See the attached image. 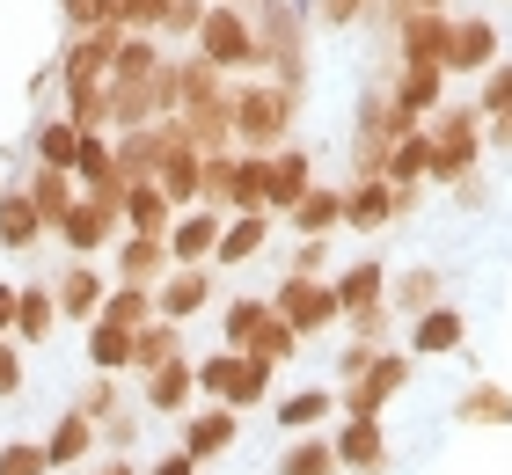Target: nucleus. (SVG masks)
I'll return each mask as SVG.
<instances>
[{"label": "nucleus", "mask_w": 512, "mask_h": 475, "mask_svg": "<svg viewBox=\"0 0 512 475\" xmlns=\"http://www.w3.org/2000/svg\"><path fill=\"white\" fill-rule=\"evenodd\" d=\"M293 110H300V88H286V81H242V88H227V125H235V147L242 154L286 147Z\"/></svg>", "instance_id": "1"}, {"label": "nucleus", "mask_w": 512, "mask_h": 475, "mask_svg": "<svg viewBox=\"0 0 512 475\" xmlns=\"http://www.w3.org/2000/svg\"><path fill=\"white\" fill-rule=\"evenodd\" d=\"M191 37H198L205 66H220V74H256V22L235 8V0H205Z\"/></svg>", "instance_id": "2"}, {"label": "nucleus", "mask_w": 512, "mask_h": 475, "mask_svg": "<svg viewBox=\"0 0 512 475\" xmlns=\"http://www.w3.org/2000/svg\"><path fill=\"white\" fill-rule=\"evenodd\" d=\"M425 139H432L425 183H461V176H476V154H483V117H476V110H432V117H425Z\"/></svg>", "instance_id": "3"}, {"label": "nucleus", "mask_w": 512, "mask_h": 475, "mask_svg": "<svg viewBox=\"0 0 512 475\" xmlns=\"http://www.w3.org/2000/svg\"><path fill=\"white\" fill-rule=\"evenodd\" d=\"M410 373H417V351H388V344H381L374 366L352 373V380L337 388V410H344V417H388V402L410 388Z\"/></svg>", "instance_id": "4"}, {"label": "nucleus", "mask_w": 512, "mask_h": 475, "mask_svg": "<svg viewBox=\"0 0 512 475\" xmlns=\"http://www.w3.org/2000/svg\"><path fill=\"white\" fill-rule=\"evenodd\" d=\"M191 373H198V388L213 395V402H227V410H256V402L271 395V373L256 366L249 351H235V344L213 351V359H198Z\"/></svg>", "instance_id": "5"}, {"label": "nucleus", "mask_w": 512, "mask_h": 475, "mask_svg": "<svg viewBox=\"0 0 512 475\" xmlns=\"http://www.w3.org/2000/svg\"><path fill=\"white\" fill-rule=\"evenodd\" d=\"M271 315H286V322L300 329V344H308V337H330L344 307H337V293H330V278H300V271H286V278L271 285Z\"/></svg>", "instance_id": "6"}, {"label": "nucleus", "mask_w": 512, "mask_h": 475, "mask_svg": "<svg viewBox=\"0 0 512 475\" xmlns=\"http://www.w3.org/2000/svg\"><path fill=\"white\" fill-rule=\"evenodd\" d=\"M330 454H337V475H388L395 468V446H388L381 417H337Z\"/></svg>", "instance_id": "7"}, {"label": "nucleus", "mask_w": 512, "mask_h": 475, "mask_svg": "<svg viewBox=\"0 0 512 475\" xmlns=\"http://www.w3.org/2000/svg\"><path fill=\"white\" fill-rule=\"evenodd\" d=\"M417 190H395L388 176H352L344 183V234H388V220H403Z\"/></svg>", "instance_id": "8"}, {"label": "nucleus", "mask_w": 512, "mask_h": 475, "mask_svg": "<svg viewBox=\"0 0 512 475\" xmlns=\"http://www.w3.org/2000/svg\"><path fill=\"white\" fill-rule=\"evenodd\" d=\"M52 234H59L74 256H103L110 242H118V205H103V198H88V190H81V198L52 220Z\"/></svg>", "instance_id": "9"}, {"label": "nucleus", "mask_w": 512, "mask_h": 475, "mask_svg": "<svg viewBox=\"0 0 512 475\" xmlns=\"http://www.w3.org/2000/svg\"><path fill=\"white\" fill-rule=\"evenodd\" d=\"M256 66H278V81L300 88V22L286 0H264V15H256Z\"/></svg>", "instance_id": "10"}, {"label": "nucleus", "mask_w": 512, "mask_h": 475, "mask_svg": "<svg viewBox=\"0 0 512 475\" xmlns=\"http://www.w3.org/2000/svg\"><path fill=\"white\" fill-rule=\"evenodd\" d=\"M447 30H454L447 8H410L395 22V66H439L447 59Z\"/></svg>", "instance_id": "11"}, {"label": "nucleus", "mask_w": 512, "mask_h": 475, "mask_svg": "<svg viewBox=\"0 0 512 475\" xmlns=\"http://www.w3.org/2000/svg\"><path fill=\"white\" fill-rule=\"evenodd\" d=\"M308 183H315V161L300 147H271L264 154V212L271 220H286V212L308 198Z\"/></svg>", "instance_id": "12"}, {"label": "nucleus", "mask_w": 512, "mask_h": 475, "mask_svg": "<svg viewBox=\"0 0 512 475\" xmlns=\"http://www.w3.org/2000/svg\"><path fill=\"white\" fill-rule=\"evenodd\" d=\"M220 227H227V212L220 205H191V212H176L169 220V264H213V249H220Z\"/></svg>", "instance_id": "13"}, {"label": "nucleus", "mask_w": 512, "mask_h": 475, "mask_svg": "<svg viewBox=\"0 0 512 475\" xmlns=\"http://www.w3.org/2000/svg\"><path fill=\"white\" fill-rule=\"evenodd\" d=\"M447 74H491L498 66V22L491 15H454V30H447Z\"/></svg>", "instance_id": "14"}, {"label": "nucleus", "mask_w": 512, "mask_h": 475, "mask_svg": "<svg viewBox=\"0 0 512 475\" xmlns=\"http://www.w3.org/2000/svg\"><path fill=\"white\" fill-rule=\"evenodd\" d=\"M205 307H213V264H169V278L154 285V315L191 322Z\"/></svg>", "instance_id": "15"}, {"label": "nucleus", "mask_w": 512, "mask_h": 475, "mask_svg": "<svg viewBox=\"0 0 512 475\" xmlns=\"http://www.w3.org/2000/svg\"><path fill=\"white\" fill-rule=\"evenodd\" d=\"M469 344V315H461L454 300L425 307V315H410V351L417 359H454V351Z\"/></svg>", "instance_id": "16"}, {"label": "nucleus", "mask_w": 512, "mask_h": 475, "mask_svg": "<svg viewBox=\"0 0 512 475\" xmlns=\"http://www.w3.org/2000/svg\"><path fill=\"white\" fill-rule=\"evenodd\" d=\"M235 432H242V410H227V402H213V410H191V417H183V454L205 468V461H220L227 446H235Z\"/></svg>", "instance_id": "17"}, {"label": "nucleus", "mask_w": 512, "mask_h": 475, "mask_svg": "<svg viewBox=\"0 0 512 475\" xmlns=\"http://www.w3.org/2000/svg\"><path fill=\"white\" fill-rule=\"evenodd\" d=\"M103 293H110V278L96 271V256H74V271L52 285L59 315H74V322H96V315H103Z\"/></svg>", "instance_id": "18"}, {"label": "nucleus", "mask_w": 512, "mask_h": 475, "mask_svg": "<svg viewBox=\"0 0 512 475\" xmlns=\"http://www.w3.org/2000/svg\"><path fill=\"white\" fill-rule=\"evenodd\" d=\"M110 59H118V30H74L66 44V88H88V81H110Z\"/></svg>", "instance_id": "19"}, {"label": "nucleus", "mask_w": 512, "mask_h": 475, "mask_svg": "<svg viewBox=\"0 0 512 475\" xmlns=\"http://www.w3.org/2000/svg\"><path fill=\"white\" fill-rule=\"evenodd\" d=\"M264 242H271V212H227L213 264H220V271H235V264H256V256H264Z\"/></svg>", "instance_id": "20"}, {"label": "nucleus", "mask_w": 512, "mask_h": 475, "mask_svg": "<svg viewBox=\"0 0 512 475\" xmlns=\"http://www.w3.org/2000/svg\"><path fill=\"white\" fill-rule=\"evenodd\" d=\"M110 249H118V278L125 285H161L169 278V242H161V234H132L125 227Z\"/></svg>", "instance_id": "21"}, {"label": "nucleus", "mask_w": 512, "mask_h": 475, "mask_svg": "<svg viewBox=\"0 0 512 475\" xmlns=\"http://www.w3.org/2000/svg\"><path fill=\"white\" fill-rule=\"evenodd\" d=\"M191 395H198V373H191L183 351L147 373V410H154V417H183V402H191Z\"/></svg>", "instance_id": "22"}, {"label": "nucleus", "mask_w": 512, "mask_h": 475, "mask_svg": "<svg viewBox=\"0 0 512 475\" xmlns=\"http://www.w3.org/2000/svg\"><path fill=\"white\" fill-rule=\"evenodd\" d=\"M286 227L293 234H337L344 227V183H308V198H300L293 212H286Z\"/></svg>", "instance_id": "23"}, {"label": "nucleus", "mask_w": 512, "mask_h": 475, "mask_svg": "<svg viewBox=\"0 0 512 475\" xmlns=\"http://www.w3.org/2000/svg\"><path fill=\"white\" fill-rule=\"evenodd\" d=\"M454 417L469 424V432H491V424H512V388L505 380H469L454 402Z\"/></svg>", "instance_id": "24"}, {"label": "nucleus", "mask_w": 512, "mask_h": 475, "mask_svg": "<svg viewBox=\"0 0 512 475\" xmlns=\"http://www.w3.org/2000/svg\"><path fill=\"white\" fill-rule=\"evenodd\" d=\"M118 220H125L132 234H169L176 205L161 198V183H154V176H139V183H125V205H118Z\"/></svg>", "instance_id": "25"}, {"label": "nucleus", "mask_w": 512, "mask_h": 475, "mask_svg": "<svg viewBox=\"0 0 512 475\" xmlns=\"http://www.w3.org/2000/svg\"><path fill=\"white\" fill-rule=\"evenodd\" d=\"M388 95H395V103H403L410 117H432V110H439V95H447V66H395Z\"/></svg>", "instance_id": "26"}, {"label": "nucleus", "mask_w": 512, "mask_h": 475, "mask_svg": "<svg viewBox=\"0 0 512 475\" xmlns=\"http://www.w3.org/2000/svg\"><path fill=\"white\" fill-rule=\"evenodd\" d=\"M439 300H447V271L439 264H417L403 278H388V307L395 315H425V307H439Z\"/></svg>", "instance_id": "27"}, {"label": "nucleus", "mask_w": 512, "mask_h": 475, "mask_svg": "<svg viewBox=\"0 0 512 475\" xmlns=\"http://www.w3.org/2000/svg\"><path fill=\"white\" fill-rule=\"evenodd\" d=\"M330 293H337L344 315L366 307V300H388V264H381V256H359V264H344V271L330 278Z\"/></svg>", "instance_id": "28"}, {"label": "nucleus", "mask_w": 512, "mask_h": 475, "mask_svg": "<svg viewBox=\"0 0 512 475\" xmlns=\"http://www.w3.org/2000/svg\"><path fill=\"white\" fill-rule=\"evenodd\" d=\"M88 454H96V417L66 410V417L52 424V439H44V461H52V468H81Z\"/></svg>", "instance_id": "29"}, {"label": "nucleus", "mask_w": 512, "mask_h": 475, "mask_svg": "<svg viewBox=\"0 0 512 475\" xmlns=\"http://www.w3.org/2000/svg\"><path fill=\"white\" fill-rule=\"evenodd\" d=\"M425 169H432V139H425V125L403 132V139L381 154V176H388L395 190H417V183H425Z\"/></svg>", "instance_id": "30"}, {"label": "nucleus", "mask_w": 512, "mask_h": 475, "mask_svg": "<svg viewBox=\"0 0 512 475\" xmlns=\"http://www.w3.org/2000/svg\"><path fill=\"white\" fill-rule=\"evenodd\" d=\"M242 351H249V359L264 366V373H278V366H293V359H300V329H293L286 315H264V329H256Z\"/></svg>", "instance_id": "31"}, {"label": "nucleus", "mask_w": 512, "mask_h": 475, "mask_svg": "<svg viewBox=\"0 0 512 475\" xmlns=\"http://www.w3.org/2000/svg\"><path fill=\"white\" fill-rule=\"evenodd\" d=\"M176 351H183V322L154 315V322H139V329H132V366H139V373H154L161 359H176Z\"/></svg>", "instance_id": "32"}, {"label": "nucleus", "mask_w": 512, "mask_h": 475, "mask_svg": "<svg viewBox=\"0 0 512 475\" xmlns=\"http://www.w3.org/2000/svg\"><path fill=\"white\" fill-rule=\"evenodd\" d=\"M52 322H59V300H52V285H15V337L44 344V337H52Z\"/></svg>", "instance_id": "33"}, {"label": "nucleus", "mask_w": 512, "mask_h": 475, "mask_svg": "<svg viewBox=\"0 0 512 475\" xmlns=\"http://www.w3.org/2000/svg\"><path fill=\"white\" fill-rule=\"evenodd\" d=\"M37 242H44V220H37L30 190H8L0 198V249H37Z\"/></svg>", "instance_id": "34"}, {"label": "nucleus", "mask_w": 512, "mask_h": 475, "mask_svg": "<svg viewBox=\"0 0 512 475\" xmlns=\"http://www.w3.org/2000/svg\"><path fill=\"white\" fill-rule=\"evenodd\" d=\"M330 410H337V388H300L286 402H271V417L286 424V432H315V424H330Z\"/></svg>", "instance_id": "35"}, {"label": "nucleus", "mask_w": 512, "mask_h": 475, "mask_svg": "<svg viewBox=\"0 0 512 475\" xmlns=\"http://www.w3.org/2000/svg\"><path fill=\"white\" fill-rule=\"evenodd\" d=\"M220 95H227V74H220V66L176 59V103H183V110H205V103H220Z\"/></svg>", "instance_id": "36"}, {"label": "nucleus", "mask_w": 512, "mask_h": 475, "mask_svg": "<svg viewBox=\"0 0 512 475\" xmlns=\"http://www.w3.org/2000/svg\"><path fill=\"white\" fill-rule=\"evenodd\" d=\"M271 475H337V454H330V432H300L286 454H278Z\"/></svg>", "instance_id": "37"}, {"label": "nucleus", "mask_w": 512, "mask_h": 475, "mask_svg": "<svg viewBox=\"0 0 512 475\" xmlns=\"http://www.w3.org/2000/svg\"><path fill=\"white\" fill-rule=\"evenodd\" d=\"M264 315H271V293H235V300L220 307V337L242 351V344L256 337V329H264Z\"/></svg>", "instance_id": "38"}, {"label": "nucleus", "mask_w": 512, "mask_h": 475, "mask_svg": "<svg viewBox=\"0 0 512 475\" xmlns=\"http://www.w3.org/2000/svg\"><path fill=\"white\" fill-rule=\"evenodd\" d=\"M103 322H118V329H139V322H154V285H110L103 293Z\"/></svg>", "instance_id": "39"}, {"label": "nucleus", "mask_w": 512, "mask_h": 475, "mask_svg": "<svg viewBox=\"0 0 512 475\" xmlns=\"http://www.w3.org/2000/svg\"><path fill=\"white\" fill-rule=\"evenodd\" d=\"M74 147H81V125H74V117L37 125V169H66V176H74Z\"/></svg>", "instance_id": "40"}, {"label": "nucleus", "mask_w": 512, "mask_h": 475, "mask_svg": "<svg viewBox=\"0 0 512 475\" xmlns=\"http://www.w3.org/2000/svg\"><path fill=\"white\" fill-rule=\"evenodd\" d=\"M88 359H96V373H118V366H132V329H118V322H88Z\"/></svg>", "instance_id": "41"}, {"label": "nucleus", "mask_w": 512, "mask_h": 475, "mask_svg": "<svg viewBox=\"0 0 512 475\" xmlns=\"http://www.w3.org/2000/svg\"><path fill=\"white\" fill-rule=\"evenodd\" d=\"M74 198H81V190H74V176H66V169H37V176H30V205H37V220H44V227H52Z\"/></svg>", "instance_id": "42"}, {"label": "nucleus", "mask_w": 512, "mask_h": 475, "mask_svg": "<svg viewBox=\"0 0 512 475\" xmlns=\"http://www.w3.org/2000/svg\"><path fill=\"white\" fill-rule=\"evenodd\" d=\"M337 329H344L352 344H388L395 307H388V300H366V307H352V315H337Z\"/></svg>", "instance_id": "43"}, {"label": "nucleus", "mask_w": 512, "mask_h": 475, "mask_svg": "<svg viewBox=\"0 0 512 475\" xmlns=\"http://www.w3.org/2000/svg\"><path fill=\"white\" fill-rule=\"evenodd\" d=\"M227 212H264V154H235V190Z\"/></svg>", "instance_id": "44"}, {"label": "nucleus", "mask_w": 512, "mask_h": 475, "mask_svg": "<svg viewBox=\"0 0 512 475\" xmlns=\"http://www.w3.org/2000/svg\"><path fill=\"white\" fill-rule=\"evenodd\" d=\"M66 117H74L81 132H103V125H110V88H103V81L66 88Z\"/></svg>", "instance_id": "45"}, {"label": "nucleus", "mask_w": 512, "mask_h": 475, "mask_svg": "<svg viewBox=\"0 0 512 475\" xmlns=\"http://www.w3.org/2000/svg\"><path fill=\"white\" fill-rule=\"evenodd\" d=\"M483 81V95H476V117H498V110H512V59H498L491 74H476Z\"/></svg>", "instance_id": "46"}, {"label": "nucleus", "mask_w": 512, "mask_h": 475, "mask_svg": "<svg viewBox=\"0 0 512 475\" xmlns=\"http://www.w3.org/2000/svg\"><path fill=\"white\" fill-rule=\"evenodd\" d=\"M74 30H118V0H59Z\"/></svg>", "instance_id": "47"}, {"label": "nucleus", "mask_w": 512, "mask_h": 475, "mask_svg": "<svg viewBox=\"0 0 512 475\" xmlns=\"http://www.w3.org/2000/svg\"><path fill=\"white\" fill-rule=\"evenodd\" d=\"M0 475H52V461H44V446L15 439V446H0Z\"/></svg>", "instance_id": "48"}, {"label": "nucleus", "mask_w": 512, "mask_h": 475, "mask_svg": "<svg viewBox=\"0 0 512 475\" xmlns=\"http://www.w3.org/2000/svg\"><path fill=\"white\" fill-rule=\"evenodd\" d=\"M286 271L322 278V271H330V234H300V249H293V264H286Z\"/></svg>", "instance_id": "49"}, {"label": "nucleus", "mask_w": 512, "mask_h": 475, "mask_svg": "<svg viewBox=\"0 0 512 475\" xmlns=\"http://www.w3.org/2000/svg\"><path fill=\"white\" fill-rule=\"evenodd\" d=\"M366 8H374V0H315V15L330 22V30H352V22H359Z\"/></svg>", "instance_id": "50"}, {"label": "nucleus", "mask_w": 512, "mask_h": 475, "mask_svg": "<svg viewBox=\"0 0 512 475\" xmlns=\"http://www.w3.org/2000/svg\"><path fill=\"white\" fill-rule=\"evenodd\" d=\"M198 15H205V0H169L161 30H169V37H191V30H198Z\"/></svg>", "instance_id": "51"}, {"label": "nucleus", "mask_w": 512, "mask_h": 475, "mask_svg": "<svg viewBox=\"0 0 512 475\" xmlns=\"http://www.w3.org/2000/svg\"><path fill=\"white\" fill-rule=\"evenodd\" d=\"M374 351H381V344H344V351H337V388H344L352 373H366V366H374Z\"/></svg>", "instance_id": "52"}, {"label": "nucleus", "mask_w": 512, "mask_h": 475, "mask_svg": "<svg viewBox=\"0 0 512 475\" xmlns=\"http://www.w3.org/2000/svg\"><path fill=\"white\" fill-rule=\"evenodd\" d=\"M15 388H22V351H15L8 337H0V402H8Z\"/></svg>", "instance_id": "53"}, {"label": "nucleus", "mask_w": 512, "mask_h": 475, "mask_svg": "<svg viewBox=\"0 0 512 475\" xmlns=\"http://www.w3.org/2000/svg\"><path fill=\"white\" fill-rule=\"evenodd\" d=\"M483 139H491L498 154H512V110H498V117H483Z\"/></svg>", "instance_id": "54"}, {"label": "nucleus", "mask_w": 512, "mask_h": 475, "mask_svg": "<svg viewBox=\"0 0 512 475\" xmlns=\"http://www.w3.org/2000/svg\"><path fill=\"white\" fill-rule=\"evenodd\" d=\"M147 475H198V461H191V454H183V446H176V454H161V461H154Z\"/></svg>", "instance_id": "55"}, {"label": "nucleus", "mask_w": 512, "mask_h": 475, "mask_svg": "<svg viewBox=\"0 0 512 475\" xmlns=\"http://www.w3.org/2000/svg\"><path fill=\"white\" fill-rule=\"evenodd\" d=\"M15 329V285H0V337Z\"/></svg>", "instance_id": "56"}, {"label": "nucleus", "mask_w": 512, "mask_h": 475, "mask_svg": "<svg viewBox=\"0 0 512 475\" xmlns=\"http://www.w3.org/2000/svg\"><path fill=\"white\" fill-rule=\"evenodd\" d=\"M96 475H139V468H132V461H103Z\"/></svg>", "instance_id": "57"}, {"label": "nucleus", "mask_w": 512, "mask_h": 475, "mask_svg": "<svg viewBox=\"0 0 512 475\" xmlns=\"http://www.w3.org/2000/svg\"><path fill=\"white\" fill-rule=\"evenodd\" d=\"M410 8H447V0H410Z\"/></svg>", "instance_id": "58"}]
</instances>
